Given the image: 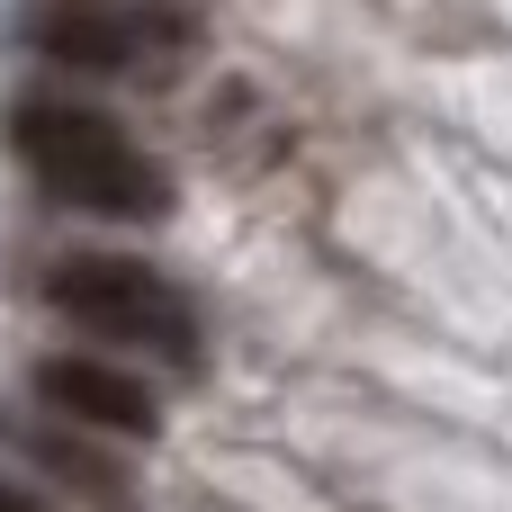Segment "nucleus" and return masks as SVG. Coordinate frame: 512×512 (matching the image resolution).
Returning <instances> with one entry per match:
<instances>
[{
	"mask_svg": "<svg viewBox=\"0 0 512 512\" xmlns=\"http://www.w3.org/2000/svg\"><path fill=\"white\" fill-rule=\"evenodd\" d=\"M9 153L27 162V180L81 216L108 225H162L171 216V171L90 99H18L9 108Z\"/></svg>",
	"mask_w": 512,
	"mask_h": 512,
	"instance_id": "obj_1",
	"label": "nucleus"
},
{
	"mask_svg": "<svg viewBox=\"0 0 512 512\" xmlns=\"http://www.w3.org/2000/svg\"><path fill=\"white\" fill-rule=\"evenodd\" d=\"M45 306H54L63 324H81L90 342L144 351V360H162V369H198V360H207L189 297H180L153 261H135V252H63V261H45Z\"/></svg>",
	"mask_w": 512,
	"mask_h": 512,
	"instance_id": "obj_2",
	"label": "nucleus"
},
{
	"mask_svg": "<svg viewBox=\"0 0 512 512\" xmlns=\"http://www.w3.org/2000/svg\"><path fill=\"white\" fill-rule=\"evenodd\" d=\"M27 45L90 81H171L198 63V9L180 0H36Z\"/></svg>",
	"mask_w": 512,
	"mask_h": 512,
	"instance_id": "obj_3",
	"label": "nucleus"
},
{
	"mask_svg": "<svg viewBox=\"0 0 512 512\" xmlns=\"http://www.w3.org/2000/svg\"><path fill=\"white\" fill-rule=\"evenodd\" d=\"M36 405L63 414L72 432H90V441H153V432H162V396H153L135 369L90 360V351L36 360Z\"/></svg>",
	"mask_w": 512,
	"mask_h": 512,
	"instance_id": "obj_4",
	"label": "nucleus"
},
{
	"mask_svg": "<svg viewBox=\"0 0 512 512\" xmlns=\"http://www.w3.org/2000/svg\"><path fill=\"white\" fill-rule=\"evenodd\" d=\"M27 450H36V468H45V477H63L72 495H90L99 512H135V477H126L117 459H99L81 432H36Z\"/></svg>",
	"mask_w": 512,
	"mask_h": 512,
	"instance_id": "obj_5",
	"label": "nucleus"
},
{
	"mask_svg": "<svg viewBox=\"0 0 512 512\" xmlns=\"http://www.w3.org/2000/svg\"><path fill=\"white\" fill-rule=\"evenodd\" d=\"M0 512H45V504H36L27 486H9V477H0Z\"/></svg>",
	"mask_w": 512,
	"mask_h": 512,
	"instance_id": "obj_6",
	"label": "nucleus"
}]
</instances>
